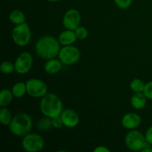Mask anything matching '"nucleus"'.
<instances>
[{
    "instance_id": "nucleus-1",
    "label": "nucleus",
    "mask_w": 152,
    "mask_h": 152,
    "mask_svg": "<svg viewBox=\"0 0 152 152\" xmlns=\"http://www.w3.org/2000/svg\"><path fill=\"white\" fill-rule=\"evenodd\" d=\"M35 49L40 58L48 60L59 55L61 49L60 43L58 39L52 36H43L37 42Z\"/></svg>"
},
{
    "instance_id": "nucleus-2",
    "label": "nucleus",
    "mask_w": 152,
    "mask_h": 152,
    "mask_svg": "<svg viewBox=\"0 0 152 152\" xmlns=\"http://www.w3.org/2000/svg\"><path fill=\"white\" fill-rule=\"evenodd\" d=\"M39 108L45 117L53 118L62 114L63 104L57 95L53 93H47L42 97Z\"/></svg>"
},
{
    "instance_id": "nucleus-3",
    "label": "nucleus",
    "mask_w": 152,
    "mask_h": 152,
    "mask_svg": "<svg viewBox=\"0 0 152 152\" xmlns=\"http://www.w3.org/2000/svg\"><path fill=\"white\" fill-rule=\"evenodd\" d=\"M8 127L10 132L13 135L19 137H24L31 133L33 127V122L28 114L19 113L13 116Z\"/></svg>"
},
{
    "instance_id": "nucleus-4",
    "label": "nucleus",
    "mask_w": 152,
    "mask_h": 152,
    "mask_svg": "<svg viewBox=\"0 0 152 152\" xmlns=\"http://www.w3.org/2000/svg\"><path fill=\"white\" fill-rule=\"evenodd\" d=\"M125 143L129 149L134 151H142L145 148L151 147V144L147 142L145 136L136 129L130 130L126 134Z\"/></svg>"
},
{
    "instance_id": "nucleus-5",
    "label": "nucleus",
    "mask_w": 152,
    "mask_h": 152,
    "mask_svg": "<svg viewBox=\"0 0 152 152\" xmlns=\"http://www.w3.org/2000/svg\"><path fill=\"white\" fill-rule=\"evenodd\" d=\"M12 39L16 45L24 47L29 44L31 39V31L26 22L17 25L12 30Z\"/></svg>"
},
{
    "instance_id": "nucleus-6",
    "label": "nucleus",
    "mask_w": 152,
    "mask_h": 152,
    "mask_svg": "<svg viewBox=\"0 0 152 152\" xmlns=\"http://www.w3.org/2000/svg\"><path fill=\"white\" fill-rule=\"evenodd\" d=\"M22 146L28 152H38L44 148V138L38 134L29 133L22 139Z\"/></svg>"
},
{
    "instance_id": "nucleus-7",
    "label": "nucleus",
    "mask_w": 152,
    "mask_h": 152,
    "mask_svg": "<svg viewBox=\"0 0 152 152\" xmlns=\"http://www.w3.org/2000/svg\"><path fill=\"white\" fill-rule=\"evenodd\" d=\"M81 53L77 47L73 45L63 46L60 49L58 57L63 65H71L77 63L80 59Z\"/></svg>"
},
{
    "instance_id": "nucleus-8",
    "label": "nucleus",
    "mask_w": 152,
    "mask_h": 152,
    "mask_svg": "<svg viewBox=\"0 0 152 152\" xmlns=\"http://www.w3.org/2000/svg\"><path fill=\"white\" fill-rule=\"evenodd\" d=\"M27 94L35 98L44 96L48 93V86L43 80L32 78L26 81Z\"/></svg>"
},
{
    "instance_id": "nucleus-9",
    "label": "nucleus",
    "mask_w": 152,
    "mask_h": 152,
    "mask_svg": "<svg viewBox=\"0 0 152 152\" xmlns=\"http://www.w3.org/2000/svg\"><path fill=\"white\" fill-rule=\"evenodd\" d=\"M32 55L28 52H23L20 53L14 62L15 71L19 74H25L31 71L33 66Z\"/></svg>"
},
{
    "instance_id": "nucleus-10",
    "label": "nucleus",
    "mask_w": 152,
    "mask_h": 152,
    "mask_svg": "<svg viewBox=\"0 0 152 152\" xmlns=\"http://www.w3.org/2000/svg\"><path fill=\"white\" fill-rule=\"evenodd\" d=\"M81 22V15L76 9H70L65 12L62 18V24L66 29L74 31L80 26Z\"/></svg>"
},
{
    "instance_id": "nucleus-11",
    "label": "nucleus",
    "mask_w": 152,
    "mask_h": 152,
    "mask_svg": "<svg viewBox=\"0 0 152 152\" xmlns=\"http://www.w3.org/2000/svg\"><path fill=\"white\" fill-rule=\"evenodd\" d=\"M142 119L139 114L136 113H127L123 117L121 120L122 126L128 130H133L139 127L141 124Z\"/></svg>"
},
{
    "instance_id": "nucleus-12",
    "label": "nucleus",
    "mask_w": 152,
    "mask_h": 152,
    "mask_svg": "<svg viewBox=\"0 0 152 152\" xmlns=\"http://www.w3.org/2000/svg\"><path fill=\"white\" fill-rule=\"evenodd\" d=\"M60 117L63 122L64 126L67 128H74L78 125L80 122V117L78 114L72 109L63 110Z\"/></svg>"
},
{
    "instance_id": "nucleus-13",
    "label": "nucleus",
    "mask_w": 152,
    "mask_h": 152,
    "mask_svg": "<svg viewBox=\"0 0 152 152\" xmlns=\"http://www.w3.org/2000/svg\"><path fill=\"white\" fill-rule=\"evenodd\" d=\"M77 39V37L76 36L74 31L72 30L66 29L65 31H62L58 37V40L61 45H71L74 44Z\"/></svg>"
},
{
    "instance_id": "nucleus-14",
    "label": "nucleus",
    "mask_w": 152,
    "mask_h": 152,
    "mask_svg": "<svg viewBox=\"0 0 152 152\" xmlns=\"http://www.w3.org/2000/svg\"><path fill=\"white\" fill-rule=\"evenodd\" d=\"M131 105L134 109L140 110L145 108L147 102V97L143 92L134 93L131 98Z\"/></svg>"
},
{
    "instance_id": "nucleus-15",
    "label": "nucleus",
    "mask_w": 152,
    "mask_h": 152,
    "mask_svg": "<svg viewBox=\"0 0 152 152\" xmlns=\"http://www.w3.org/2000/svg\"><path fill=\"white\" fill-rule=\"evenodd\" d=\"M62 67V63L59 59L55 58L47 60L45 65L44 69L46 73L49 74H55L61 71Z\"/></svg>"
},
{
    "instance_id": "nucleus-16",
    "label": "nucleus",
    "mask_w": 152,
    "mask_h": 152,
    "mask_svg": "<svg viewBox=\"0 0 152 152\" xmlns=\"http://www.w3.org/2000/svg\"><path fill=\"white\" fill-rule=\"evenodd\" d=\"M9 19L10 22L14 25H20L25 22V15L22 10L16 9L10 12L9 15Z\"/></svg>"
},
{
    "instance_id": "nucleus-17",
    "label": "nucleus",
    "mask_w": 152,
    "mask_h": 152,
    "mask_svg": "<svg viewBox=\"0 0 152 152\" xmlns=\"http://www.w3.org/2000/svg\"><path fill=\"white\" fill-rule=\"evenodd\" d=\"M13 93L9 89H3L0 92V106L7 107L13 101Z\"/></svg>"
},
{
    "instance_id": "nucleus-18",
    "label": "nucleus",
    "mask_w": 152,
    "mask_h": 152,
    "mask_svg": "<svg viewBox=\"0 0 152 152\" xmlns=\"http://www.w3.org/2000/svg\"><path fill=\"white\" fill-rule=\"evenodd\" d=\"M11 91L14 97L21 98L27 93L26 83L23 82H19L14 84L12 87Z\"/></svg>"
},
{
    "instance_id": "nucleus-19",
    "label": "nucleus",
    "mask_w": 152,
    "mask_h": 152,
    "mask_svg": "<svg viewBox=\"0 0 152 152\" xmlns=\"http://www.w3.org/2000/svg\"><path fill=\"white\" fill-rule=\"evenodd\" d=\"M13 117L12 114L6 107H1L0 109V122L3 126H9Z\"/></svg>"
},
{
    "instance_id": "nucleus-20",
    "label": "nucleus",
    "mask_w": 152,
    "mask_h": 152,
    "mask_svg": "<svg viewBox=\"0 0 152 152\" xmlns=\"http://www.w3.org/2000/svg\"><path fill=\"white\" fill-rule=\"evenodd\" d=\"M145 84L143 83L140 79H134L130 83V88L134 93L137 92H143L144 88H145Z\"/></svg>"
},
{
    "instance_id": "nucleus-21",
    "label": "nucleus",
    "mask_w": 152,
    "mask_h": 152,
    "mask_svg": "<svg viewBox=\"0 0 152 152\" xmlns=\"http://www.w3.org/2000/svg\"><path fill=\"white\" fill-rule=\"evenodd\" d=\"M52 126V118L48 117H43L37 122V129L40 131L49 130Z\"/></svg>"
},
{
    "instance_id": "nucleus-22",
    "label": "nucleus",
    "mask_w": 152,
    "mask_h": 152,
    "mask_svg": "<svg viewBox=\"0 0 152 152\" xmlns=\"http://www.w3.org/2000/svg\"><path fill=\"white\" fill-rule=\"evenodd\" d=\"M0 70L3 74H11L15 71L14 63H12L10 61H4L0 65Z\"/></svg>"
},
{
    "instance_id": "nucleus-23",
    "label": "nucleus",
    "mask_w": 152,
    "mask_h": 152,
    "mask_svg": "<svg viewBox=\"0 0 152 152\" xmlns=\"http://www.w3.org/2000/svg\"><path fill=\"white\" fill-rule=\"evenodd\" d=\"M76 36H77V39L80 40H84L88 36V31L86 29L85 27L83 26H78L75 30H74Z\"/></svg>"
},
{
    "instance_id": "nucleus-24",
    "label": "nucleus",
    "mask_w": 152,
    "mask_h": 152,
    "mask_svg": "<svg viewBox=\"0 0 152 152\" xmlns=\"http://www.w3.org/2000/svg\"><path fill=\"white\" fill-rule=\"evenodd\" d=\"M116 5L121 9H127L132 5L133 0H114Z\"/></svg>"
},
{
    "instance_id": "nucleus-25",
    "label": "nucleus",
    "mask_w": 152,
    "mask_h": 152,
    "mask_svg": "<svg viewBox=\"0 0 152 152\" xmlns=\"http://www.w3.org/2000/svg\"><path fill=\"white\" fill-rule=\"evenodd\" d=\"M144 94L147 97V99L152 100V81L148 82L145 84L143 90Z\"/></svg>"
},
{
    "instance_id": "nucleus-26",
    "label": "nucleus",
    "mask_w": 152,
    "mask_h": 152,
    "mask_svg": "<svg viewBox=\"0 0 152 152\" xmlns=\"http://www.w3.org/2000/svg\"><path fill=\"white\" fill-rule=\"evenodd\" d=\"M52 126L56 129H62V126H64L63 122H62V120L60 116L52 118Z\"/></svg>"
},
{
    "instance_id": "nucleus-27",
    "label": "nucleus",
    "mask_w": 152,
    "mask_h": 152,
    "mask_svg": "<svg viewBox=\"0 0 152 152\" xmlns=\"http://www.w3.org/2000/svg\"><path fill=\"white\" fill-rule=\"evenodd\" d=\"M145 137L147 142L149 144H151V145H152V126L148 128V130L146 131L145 134Z\"/></svg>"
},
{
    "instance_id": "nucleus-28",
    "label": "nucleus",
    "mask_w": 152,
    "mask_h": 152,
    "mask_svg": "<svg viewBox=\"0 0 152 152\" xmlns=\"http://www.w3.org/2000/svg\"><path fill=\"white\" fill-rule=\"evenodd\" d=\"M94 152H110V149L108 148L107 147L104 146V145H99V146H97L94 150Z\"/></svg>"
},
{
    "instance_id": "nucleus-29",
    "label": "nucleus",
    "mask_w": 152,
    "mask_h": 152,
    "mask_svg": "<svg viewBox=\"0 0 152 152\" xmlns=\"http://www.w3.org/2000/svg\"><path fill=\"white\" fill-rule=\"evenodd\" d=\"M142 152H152V148H151V147H149V148H145V149L142 150Z\"/></svg>"
},
{
    "instance_id": "nucleus-30",
    "label": "nucleus",
    "mask_w": 152,
    "mask_h": 152,
    "mask_svg": "<svg viewBox=\"0 0 152 152\" xmlns=\"http://www.w3.org/2000/svg\"><path fill=\"white\" fill-rule=\"evenodd\" d=\"M47 1H50V2H56V1H59L60 0H47Z\"/></svg>"
}]
</instances>
